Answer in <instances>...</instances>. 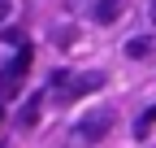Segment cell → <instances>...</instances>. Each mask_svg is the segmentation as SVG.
<instances>
[{"label":"cell","mask_w":156,"mask_h":148,"mask_svg":"<svg viewBox=\"0 0 156 148\" xmlns=\"http://www.w3.org/2000/svg\"><path fill=\"white\" fill-rule=\"evenodd\" d=\"M39 105H44V96H30V100L22 105V113H17V126H26V131H30V126L39 122Z\"/></svg>","instance_id":"obj_4"},{"label":"cell","mask_w":156,"mask_h":148,"mask_svg":"<svg viewBox=\"0 0 156 148\" xmlns=\"http://www.w3.org/2000/svg\"><path fill=\"white\" fill-rule=\"evenodd\" d=\"M113 109H91V113H83V122L74 126V144H95V139H104L113 131Z\"/></svg>","instance_id":"obj_1"},{"label":"cell","mask_w":156,"mask_h":148,"mask_svg":"<svg viewBox=\"0 0 156 148\" xmlns=\"http://www.w3.org/2000/svg\"><path fill=\"white\" fill-rule=\"evenodd\" d=\"M126 13V0H95V9H91V17L100 26H108V22H117V17Z\"/></svg>","instance_id":"obj_3"},{"label":"cell","mask_w":156,"mask_h":148,"mask_svg":"<svg viewBox=\"0 0 156 148\" xmlns=\"http://www.w3.org/2000/svg\"><path fill=\"white\" fill-rule=\"evenodd\" d=\"M5 17H9V5H5V0H0V22H5Z\"/></svg>","instance_id":"obj_7"},{"label":"cell","mask_w":156,"mask_h":148,"mask_svg":"<svg viewBox=\"0 0 156 148\" xmlns=\"http://www.w3.org/2000/svg\"><path fill=\"white\" fill-rule=\"evenodd\" d=\"M152 22H156V0H152Z\"/></svg>","instance_id":"obj_8"},{"label":"cell","mask_w":156,"mask_h":148,"mask_svg":"<svg viewBox=\"0 0 156 148\" xmlns=\"http://www.w3.org/2000/svg\"><path fill=\"white\" fill-rule=\"evenodd\" d=\"M152 126H156V105H152V109H143V113H139V122H134V135L143 139V135L152 131Z\"/></svg>","instance_id":"obj_6"},{"label":"cell","mask_w":156,"mask_h":148,"mask_svg":"<svg viewBox=\"0 0 156 148\" xmlns=\"http://www.w3.org/2000/svg\"><path fill=\"white\" fill-rule=\"evenodd\" d=\"M126 52H130L134 61H143V57H152V52H156V44H152V39H143V35H139V39H130V44H126Z\"/></svg>","instance_id":"obj_5"},{"label":"cell","mask_w":156,"mask_h":148,"mask_svg":"<svg viewBox=\"0 0 156 148\" xmlns=\"http://www.w3.org/2000/svg\"><path fill=\"white\" fill-rule=\"evenodd\" d=\"M65 83H69V87H61V100H74V96L95 91V87L104 83V74H100V70H83V74H65Z\"/></svg>","instance_id":"obj_2"}]
</instances>
